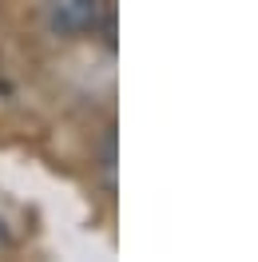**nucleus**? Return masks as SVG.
<instances>
[{"label": "nucleus", "mask_w": 258, "mask_h": 262, "mask_svg": "<svg viewBox=\"0 0 258 262\" xmlns=\"http://www.w3.org/2000/svg\"><path fill=\"white\" fill-rule=\"evenodd\" d=\"M44 20L56 36H96L112 24V0H44Z\"/></svg>", "instance_id": "f257e3e1"}, {"label": "nucleus", "mask_w": 258, "mask_h": 262, "mask_svg": "<svg viewBox=\"0 0 258 262\" xmlns=\"http://www.w3.org/2000/svg\"><path fill=\"white\" fill-rule=\"evenodd\" d=\"M0 243H4V230H0Z\"/></svg>", "instance_id": "f03ea898"}]
</instances>
